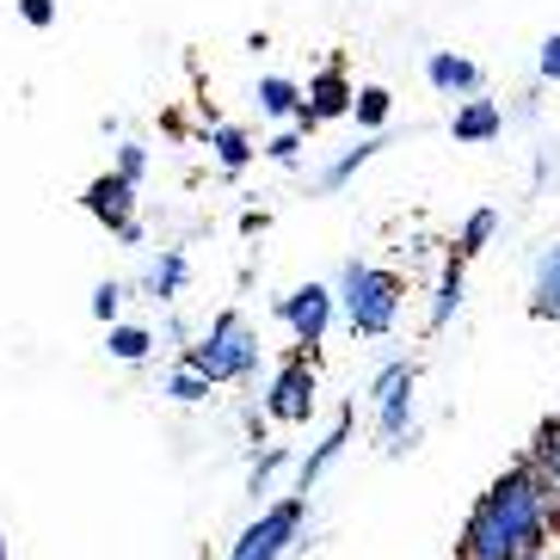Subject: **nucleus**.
I'll list each match as a JSON object with an SVG mask.
<instances>
[{"instance_id": "obj_1", "label": "nucleus", "mask_w": 560, "mask_h": 560, "mask_svg": "<svg viewBox=\"0 0 560 560\" xmlns=\"http://www.w3.org/2000/svg\"><path fill=\"white\" fill-rule=\"evenodd\" d=\"M548 542H555V524H548L542 493H536V480H529L524 462H511L505 475L480 493V505L468 511L456 560H517V555L548 548Z\"/></svg>"}, {"instance_id": "obj_2", "label": "nucleus", "mask_w": 560, "mask_h": 560, "mask_svg": "<svg viewBox=\"0 0 560 560\" xmlns=\"http://www.w3.org/2000/svg\"><path fill=\"white\" fill-rule=\"evenodd\" d=\"M400 296H407V283L395 271H382V265H358L351 259L339 271V290H332V308H346L351 332L358 339H388L400 320Z\"/></svg>"}, {"instance_id": "obj_3", "label": "nucleus", "mask_w": 560, "mask_h": 560, "mask_svg": "<svg viewBox=\"0 0 560 560\" xmlns=\"http://www.w3.org/2000/svg\"><path fill=\"white\" fill-rule=\"evenodd\" d=\"M185 370H198L210 388L215 382H247L259 370V332L241 314H215L198 346H185Z\"/></svg>"}, {"instance_id": "obj_4", "label": "nucleus", "mask_w": 560, "mask_h": 560, "mask_svg": "<svg viewBox=\"0 0 560 560\" xmlns=\"http://www.w3.org/2000/svg\"><path fill=\"white\" fill-rule=\"evenodd\" d=\"M412 388H419V370H412V363H388V370L370 382V400H376V438H382L388 456L412 444Z\"/></svg>"}, {"instance_id": "obj_5", "label": "nucleus", "mask_w": 560, "mask_h": 560, "mask_svg": "<svg viewBox=\"0 0 560 560\" xmlns=\"http://www.w3.org/2000/svg\"><path fill=\"white\" fill-rule=\"evenodd\" d=\"M302 511H308V499H278V505L259 511V524L241 529V542L229 548V560H283L290 555V542L302 536Z\"/></svg>"}, {"instance_id": "obj_6", "label": "nucleus", "mask_w": 560, "mask_h": 560, "mask_svg": "<svg viewBox=\"0 0 560 560\" xmlns=\"http://www.w3.org/2000/svg\"><path fill=\"white\" fill-rule=\"evenodd\" d=\"M351 93H358V86H351V74L339 62H327L308 86H302V105H296V117H290V124H296L302 136L320 130V124H339V117H351Z\"/></svg>"}, {"instance_id": "obj_7", "label": "nucleus", "mask_w": 560, "mask_h": 560, "mask_svg": "<svg viewBox=\"0 0 560 560\" xmlns=\"http://www.w3.org/2000/svg\"><path fill=\"white\" fill-rule=\"evenodd\" d=\"M314 395H320L314 370L302 358H290L278 376H271V388H265V419H278V425H308V419H314Z\"/></svg>"}, {"instance_id": "obj_8", "label": "nucleus", "mask_w": 560, "mask_h": 560, "mask_svg": "<svg viewBox=\"0 0 560 560\" xmlns=\"http://www.w3.org/2000/svg\"><path fill=\"white\" fill-rule=\"evenodd\" d=\"M86 215H93V222H105V229L117 234V241H142V222H136V185H124L117 179V173H100V179L86 185Z\"/></svg>"}, {"instance_id": "obj_9", "label": "nucleus", "mask_w": 560, "mask_h": 560, "mask_svg": "<svg viewBox=\"0 0 560 560\" xmlns=\"http://www.w3.org/2000/svg\"><path fill=\"white\" fill-rule=\"evenodd\" d=\"M278 320L290 332H296V346H320L332 327V290L327 283H302V290H290V296H278Z\"/></svg>"}, {"instance_id": "obj_10", "label": "nucleus", "mask_w": 560, "mask_h": 560, "mask_svg": "<svg viewBox=\"0 0 560 560\" xmlns=\"http://www.w3.org/2000/svg\"><path fill=\"white\" fill-rule=\"evenodd\" d=\"M524 468H529V480H536V493H542V505H548V524L560 529V419H542V425H536V444L524 450Z\"/></svg>"}, {"instance_id": "obj_11", "label": "nucleus", "mask_w": 560, "mask_h": 560, "mask_svg": "<svg viewBox=\"0 0 560 560\" xmlns=\"http://www.w3.org/2000/svg\"><path fill=\"white\" fill-rule=\"evenodd\" d=\"M450 136H456L462 149H480V142L505 136V105H499V100H480V93H468V100L456 105V117H450Z\"/></svg>"}, {"instance_id": "obj_12", "label": "nucleus", "mask_w": 560, "mask_h": 560, "mask_svg": "<svg viewBox=\"0 0 560 560\" xmlns=\"http://www.w3.org/2000/svg\"><path fill=\"white\" fill-rule=\"evenodd\" d=\"M351 425H358V407H339V419H332V431L320 438V444H314V456H302V462H296V499H308V487H314V480H320V475L332 468V462L346 456Z\"/></svg>"}, {"instance_id": "obj_13", "label": "nucleus", "mask_w": 560, "mask_h": 560, "mask_svg": "<svg viewBox=\"0 0 560 560\" xmlns=\"http://www.w3.org/2000/svg\"><path fill=\"white\" fill-rule=\"evenodd\" d=\"M425 81L444 93V100H468V93H480V68L468 62V56L456 50H431L425 56Z\"/></svg>"}, {"instance_id": "obj_14", "label": "nucleus", "mask_w": 560, "mask_h": 560, "mask_svg": "<svg viewBox=\"0 0 560 560\" xmlns=\"http://www.w3.org/2000/svg\"><path fill=\"white\" fill-rule=\"evenodd\" d=\"M529 314L560 327V241L536 259V278H529Z\"/></svg>"}, {"instance_id": "obj_15", "label": "nucleus", "mask_w": 560, "mask_h": 560, "mask_svg": "<svg viewBox=\"0 0 560 560\" xmlns=\"http://www.w3.org/2000/svg\"><path fill=\"white\" fill-rule=\"evenodd\" d=\"M462 296H468V265H462V259H450V265H444V278H438V296H431L425 327H431V332H444L450 320H456Z\"/></svg>"}, {"instance_id": "obj_16", "label": "nucleus", "mask_w": 560, "mask_h": 560, "mask_svg": "<svg viewBox=\"0 0 560 560\" xmlns=\"http://www.w3.org/2000/svg\"><path fill=\"white\" fill-rule=\"evenodd\" d=\"M210 154H215V166H222V173H247L253 166V136L247 130H234V124H215L210 130Z\"/></svg>"}, {"instance_id": "obj_17", "label": "nucleus", "mask_w": 560, "mask_h": 560, "mask_svg": "<svg viewBox=\"0 0 560 560\" xmlns=\"http://www.w3.org/2000/svg\"><path fill=\"white\" fill-rule=\"evenodd\" d=\"M185 278H191L185 253L166 247L161 259H154V271H149V296H154V302H179V296H185Z\"/></svg>"}, {"instance_id": "obj_18", "label": "nucleus", "mask_w": 560, "mask_h": 560, "mask_svg": "<svg viewBox=\"0 0 560 560\" xmlns=\"http://www.w3.org/2000/svg\"><path fill=\"white\" fill-rule=\"evenodd\" d=\"M105 351H112L117 363H142L154 351V332L136 327V320H112V332H105Z\"/></svg>"}, {"instance_id": "obj_19", "label": "nucleus", "mask_w": 560, "mask_h": 560, "mask_svg": "<svg viewBox=\"0 0 560 560\" xmlns=\"http://www.w3.org/2000/svg\"><path fill=\"white\" fill-rule=\"evenodd\" d=\"M376 149H382L376 136H370V142H358V149H346V154H339V161L327 166V173H320V191H339V185H351V179H358V173H363V166L376 161Z\"/></svg>"}, {"instance_id": "obj_20", "label": "nucleus", "mask_w": 560, "mask_h": 560, "mask_svg": "<svg viewBox=\"0 0 560 560\" xmlns=\"http://www.w3.org/2000/svg\"><path fill=\"white\" fill-rule=\"evenodd\" d=\"M296 105H302V86L290 81V74H265L259 81V112L265 117H296Z\"/></svg>"}, {"instance_id": "obj_21", "label": "nucleus", "mask_w": 560, "mask_h": 560, "mask_svg": "<svg viewBox=\"0 0 560 560\" xmlns=\"http://www.w3.org/2000/svg\"><path fill=\"white\" fill-rule=\"evenodd\" d=\"M493 234H499V210H475L468 222H462V241H456V259L468 265L475 253H487L493 247Z\"/></svg>"}, {"instance_id": "obj_22", "label": "nucleus", "mask_w": 560, "mask_h": 560, "mask_svg": "<svg viewBox=\"0 0 560 560\" xmlns=\"http://www.w3.org/2000/svg\"><path fill=\"white\" fill-rule=\"evenodd\" d=\"M388 112H395V93H388V86H358V93H351V117H358L363 130H382Z\"/></svg>"}, {"instance_id": "obj_23", "label": "nucleus", "mask_w": 560, "mask_h": 560, "mask_svg": "<svg viewBox=\"0 0 560 560\" xmlns=\"http://www.w3.org/2000/svg\"><path fill=\"white\" fill-rule=\"evenodd\" d=\"M283 468H290V450H283V444H271L259 462H253V475H247V493H271V480H278Z\"/></svg>"}, {"instance_id": "obj_24", "label": "nucleus", "mask_w": 560, "mask_h": 560, "mask_svg": "<svg viewBox=\"0 0 560 560\" xmlns=\"http://www.w3.org/2000/svg\"><path fill=\"white\" fill-rule=\"evenodd\" d=\"M142 173H149V149L142 142H117V179L142 185Z\"/></svg>"}, {"instance_id": "obj_25", "label": "nucleus", "mask_w": 560, "mask_h": 560, "mask_svg": "<svg viewBox=\"0 0 560 560\" xmlns=\"http://www.w3.org/2000/svg\"><path fill=\"white\" fill-rule=\"evenodd\" d=\"M166 395L179 400V407H198V400H210V382H203L198 370H179V376L166 382Z\"/></svg>"}, {"instance_id": "obj_26", "label": "nucleus", "mask_w": 560, "mask_h": 560, "mask_svg": "<svg viewBox=\"0 0 560 560\" xmlns=\"http://www.w3.org/2000/svg\"><path fill=\"white\" fill-rule=\"evenodd\" d=\"M124 296H130V290H124V283H117V278H105L100 290H93V314H100L105 327H112V320H117V308H124Z\"/></svg>"}, {"instance_id": "obj_27", "label": "nucleus", "mask_w": 560, "mask_h": 560, "mask_svg": "<svg viewBox=\"0 0 560 560\" xmlns=\"http://www.w3.org/2000/svg\"><path fill=\"white\" fill-rule=\"evenodd\" d=\"M302 142H308L302 130H283V136H271V142H265V154H271L278 166H296L302 161Z\"/></svg>"}, {"instance_id": "obj_28", "label": "nucleus", "mask_w": 560, "mask_h": 560, "mask_svg": "<svg viewBox=\"0 0 560 560\" xmlns=\"http://www.w3.org/2000/svg\"><path fill=\"white\" fill-rule=\"evenodd\" d=\"M19 19L37 25V32H50V25H56V0H19Z\"/></svg>"}, {"instance_id": "obj_29", "label": "nucleus", "mask_w": 560, "mask_h": 560, "mask_svg": "<svg viewBox=\"0 0 560 560\" xmlns=\"http://www.w3.org/2000/svg\"><path fill=\"white\" fill-rule=\"evenodd\" d=\"M536 68H542V81H555V86H560V32L542 44V56H536Z\"/></svg>"}, {"instance_id": "obj_30", "label": "nucleus", "mask_w": 560, "mask_h": 560, "mask_svg": "<svg viewBox=\"0 0 560 560\" xmlns=\"http://www.w3.org/2000/svg\"><path fill=\"white\" fill-rule=\"evenodd\" d=\"M241 234H265V210H247V215H241Z\"/></svg>"}, {"instance_id": "obj_31", "label": "nucleus", "mask_w": 560, "mask_h": 560, "mask_svg": "<svg viewBox=\"0 0 560 560\" xmlns=\"http://www.w3.org/2000/svg\"><path fill=\"white\" fill-rule=\"evenodd\" d=\"M517 560H560V555H548V548H529V555H517Z\"/></svg>"}, {"instance_id": "obj_32", "label": "nucleus", "mask_w": 560, "mask_h": 560, "mask_svg": "<svg viewBox=\"0 0 560 560\" xmlns=\"http://www.w3.org/2000/svg\"><path fill=\"white\" fill-rule=\"evenodd\" d=\"M0 560H7V536H0Z\"/></svg>"}]
</instances>
